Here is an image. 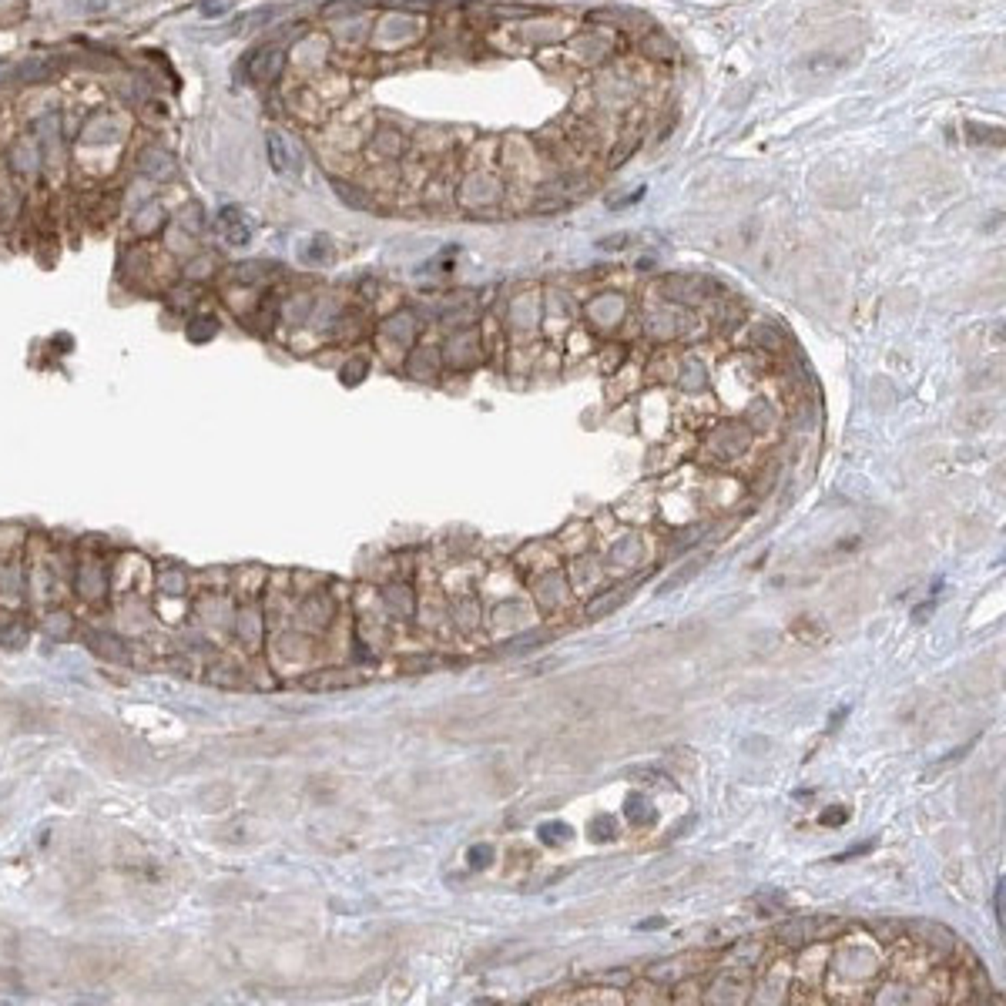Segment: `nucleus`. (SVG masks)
Listing matches in <instances>:
<instances>
[{"label":"nucleus","mask_w":1006,"mask_h":1006,"mask_svg":"<svg viewBox=\"0 0 1006 1006\" xmlns=\"http://www.w3.org/2000/svg\"><path fill=\"white\" fill-rule=\"evenodd\" d=\"M620 601H624V594H604V597H597L594 604H587V614H591V618H601L611 607H618Z\"/></svg>","instance_id":"nucleus-7"},{"label":"nucleus","mask_w":1006,"mask_h":1006,"mask_svg":"<svg viewBox=\"0 0 1006 1006\" xmlns=\"http://www.w3.org/2000/svg\"><path fill=\"white\" fill-rule=\"evenodd\" d=\"M195 322H198V329H195V326H188V336H192L195 343H202L208 332H219V319H215V316H202V319H195Z\"/></svg>","instance_id":"nucleus-9"},{"label":"nucleus","mask_w":1006,"mask_h":1006,"mask_svg":"<svg viewBox=\"0 0 1006 1006\" xmlns=\"http://www.w3.org/2000/svg\"><path fill=\"white\" fill-rule=\"evenodd\" d=\"M219 225L229 245H248V238H252V221H248L238 208H225L219 215Z\"/></svg>","instance_id":"nucleus-3"},{"label":"nucleus","mask_w":1006,"mask_h":1006,"mask_svg":"<svg viewBox=\"0 0 1006 1006\" xmlns=\"http://www.w3.org/2000/svg\"><path fill=\"white\" fill-rule=\"evenodd\" d=\"M702 570V561H688V567H681L675 578H668V584H664V591H675V587H681L685 580H691L694 574Z\"/></svg>","instance_id":"nucleus-8"},{"label":"nucleus","mask_w":1006,"mask_h":1006,"mask_svg":"<svg viewBox=\"0 0 1006 1006\" xmlns=\"http://www.w3.org/2000/svg\"><path fill=\"white\" fill-rule=\"evenodd\" d=\"M145 162H141V168L152 175V179H171L175 175V165H171V158H168L165 152H158V148H148V152L141 154Z\"/></svg>","instance_id":"nucleus-5"},{"label":"nucleus","mask_w":1006,"mask_h":1006,"mask_svg":"<svg viewBox=\"0 0 1006 1006\" xmlns=\"http://www.w3.org/2000/svg\"><path fill=\"white\" fill-rule=\"evenodd\" d=\"M232 7H235V0H202V4H198L202 17H208V21H212V17H225Z\"/></svg>","instance_id":"nucleus-6"},{"label":"nucleus","mask_w":1006,"mask_h":1006,"mask_svg":"<svg viewBox=\"0 0 1006 1006\" xmlns=\"http://www.w3.org/2000/svg\"><path fill=\"white\" fill-rule=\"evenodd\" d=\"M265 148H269V162H272V168H276L279 175H289V171H295L299 168V148L289 141V135L286 131H269L265 135Z\"/></svg>","instance_id":"nucleus-1"},{"label":"nucleus","mask_w":1006,"mask_h":1006,"mask_svg":"<svg viewBox=\"0 0 1006 1006\" xmlns=\"http://www.w3.org/2000/svg\"><path fill=\"white\" fill-rule=\"evenodd\" d=\"M282 68H286V54H282L279 47H262V51H255L245 64L252 81H276L279 74H282Z\"/></svg>","instance_id":"nucleus-2"},{"label":"nucleus","mask_w":1006,"mask_h":1006,"mask_svg":"<svg viewBox=\"0 0 1006 1006\" xmlns=\"http://www.w3.org/2000/svg\"><path fill=\"white\" fill-rule=\"evenodd\" d=\"M775 936L782 943H792V946H805V943H815L819 939V923L815 919H792V923L778 926Z\"/></svg>","instance_id":"nucleus-4"}]
</instances>
